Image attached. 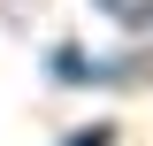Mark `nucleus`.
Masks as SVG:
<instances>
[{"label": "nucleus", "mask_w": 153, "mask_h": 146, "mask_svg": "<svg viewBox=\"0 0 153 146\" xmlns=\"http://www.w3.org/2000/svg\"><path fill=\"white\" fill-rule=\"evenodd\" d=\"M46 77L54 85H100V54H84L76 38H61L54 54H46Z\"/></svg>", "instance_id": "obj_1"}, {"label": "nucleus", "mask_w": 153, "mask_h": 146, "mask_svg": "<svg viewBox=\"0 0 153 146\" xmlns=\"http://www.w3.org/2000/svg\"><path fill=\"white\" fill-rule=\"evenodd\" d=\"M61 146H115V123H107V115H92V123L61 131Z\"/></svg>", "instance_id": "obj_3"}, {"label": "nucleus", "mask_w": 153, "mask_h": 146, "mask_svg": "<svg viewBox=\"0 0 153 146\" xmlns=\"http://www.w3.org/2000/svg\"><path fill=\"white\" fill-rule=\"evenodd\" d=\"M100 16H115L123 31H153V0H92Z\"/></svg>", "instance_id": "obj_2"}]
</instances>
